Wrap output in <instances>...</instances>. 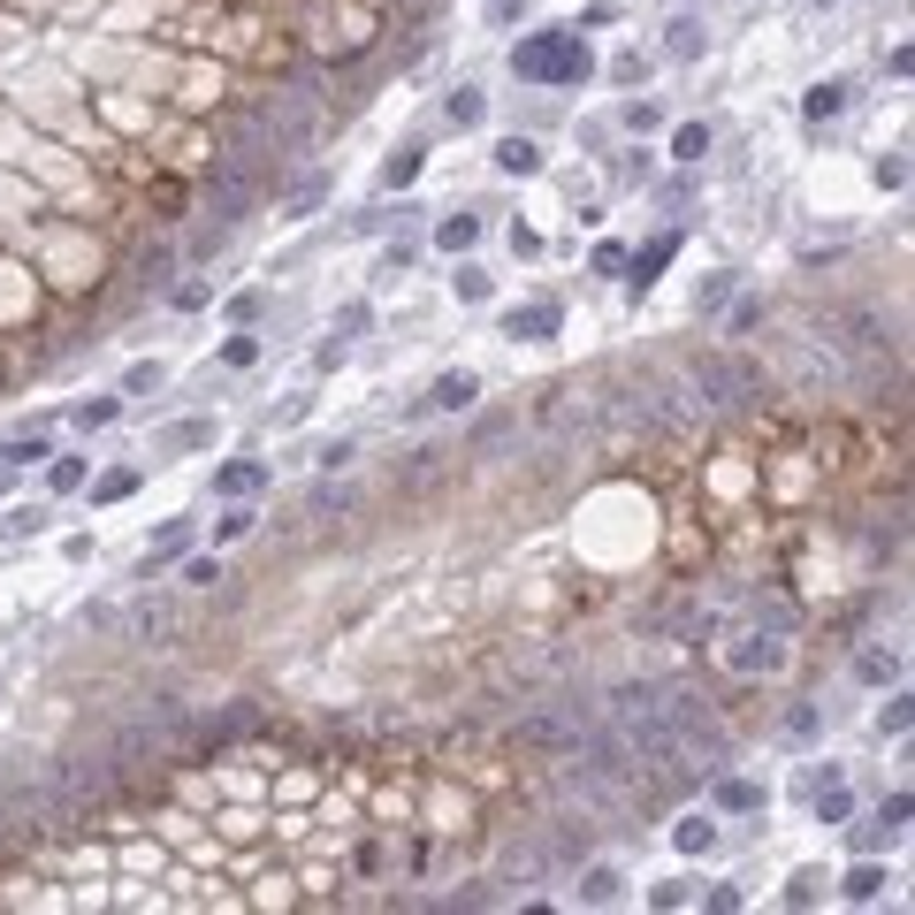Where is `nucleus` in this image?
I'll return each mask as SVG.
<instances>
[{
	"mask_svg": "<svg viewBox=\"0 0 915 915\" xmlns=\"http://www.w3.org/2000/svg\"><path fill=\"white\" fill-rule=\"evenodd\" d=\"M816 816H824V824H839V816H847V786H839V778L816 793Z\"/></svg>",
	"mask_w": 915,
	"mask_h": 915,
	"instance_id": "nucleus-32",
	"label": "nucleus"
},
{
	"mask_svg": "<svg viewBox=\"0 0 915 915\" xmlns=\"http://www.w3.org/2000/svg\"><path fill=\"white\" fill-rule=\"evenodd\" d=\"M451 291H458V298H488V275H481V268H458Z\"/></svg>",
	"mask_w": 915,
	"mask_h": 915,
	"instance_id": "nucleus-37",
	"label": "nucleus"
},
{
	"mask_svg": "<svg viewBox=\"0 0 915 915\" xmlns=\"http://www.w3.org/2000/svg\"><path fill=\"white\" fill-rule=\"evenodd\" d=\"M46 481H54V496L84 488V458H54V465H46Z\"/></svg>",
	"mask_w": 915,
	"mask_h": 915,
	"instance_id": "nucleus-27",
	"label": "nucleus"
},
{
	"mask_svg": "<svg viewBox=\"0 0 915 915\" xmlns=\"http://www.w3.org/2000/svg\"><path fill=\"white\" fill-rule=\"evenodd\" d=\"M115 413H123V405H115V397H84V405H77V428H108V420H115Z\"/></svg>",
	"mask_w": 915,
	"mask_h": 915,
	"instance_id": "nucleus-28",
	"label": "nucleus"
},
{
	"mask_svg": "<svg viewBox=\"0 0 915 915\" xmlns=\"http://www.w3.org/2000/svg\"><path fill=\"white\" fill-rule=\"evenodd\" d=\"M855 671H862L870 687H885V679L901 671V656H893V648H862V656H855Z\"/></svg>",
	"mask_w": 915,
	"mask_h": 915,
	"instance_id": "nucleus-23",
	"label": "nucleus"
},
{
	"mask_svg": "<svg viewBox=\"0 0 915 915\" xmlns=\"http://www.w3.org/2000/svg\"><path fill=\"white\" fill-rule=\"evenodd\" d=\"M878 893H885V870H870V862H862V870L847 878V901H878Z\"/></svg>",
	"mask_w": 915,
	"mask_h": 915,
	"instance_id": "nucleus-30",
	"label": "nucleus"
},
{
	"mask_svg": "<svg viewBox=\"0 0 915 915\" xmlns=\"http://www.w3.org/2000/svg\"><path fill=\"white\" fill-rule=\"evenodd\" d=\"M160 382H168V374H160V366H131V382H123V389H131V397H152V389H160Z\"/></svg>",
	"mask_w": 915,
	"mask_h": 915,
	"instance_id": "nucleus-38",
	"label": "nucleus"
},
{
	"mask_svg": "<svg viewBox=\"0 0 915 915\" xmlns=\"http://www.w3.org/2000/svg\"><path fill=\"white\" fill-rule=\"evenodd\" d=\"M588 725H603V702H596V694H580V687H557L550 702L519 710V725H511V733H519V748H542V756H573Z\"/></svg>",
	"mask_w": 915,
	"mask_h": 915,
	"instance_id": "nucleus-2",
	"label": "nucleus"
},
{
	"mask_svg": "<svg viewBox=\"0 0 915 915\" xmlns=\"http://www.w3.org/2000/svg\"><path fill=\"white\" fill-rule=\"evenodd\" d=\"M801 108H809V115H816V123H824V115H839V108H847V84H839V77H832V84H816V92H809V100H801Z\"/></svg>",
	"mask_w": 915,
	"mask_h": 915,
	"instance_id": "nucleus-25",
	"label": "nucleus"
},
{
	"mask_svg": "<svg viewBox=\"0 0 915 915\" xmlns=\"http://www.w3.org/2000/svg\"><path fill=\"white\" fill-rule=\"evenodd\" d=\"M733 664H741V671H778V664H786V641H778V633H748V641L733 648Z\"/></svg>",
	"mask_w": 915,
	"mask_h": 915,
	"instance_id": "nucleus-11",
	"label": "nucleus"
},
{
	"mask_svg": "<svg viewBox=\"0 0 915 915\" xmlns=\"http://www.w3.org/2000/svg\"><path fill=\"white\" fill-rule=\"evenodd\" d=\"M0 839H8V832H0Z\"/></svg>",
	"mask_w": 915,
	"mask_h": 915,
	"instance_id": "nucleus-46",
	"label": "nucleus"
},
{
	"mask_svg": "<svg viewBox=\"0 0 915 915\" xmlns=\"http://www.w3.org/2000/svg\"><path fill=\"white\" fill-rule=\"evenodd\" d=\"M131 488H138V465H115V473H108V481L92 488V504H123Z\"/></svg>",
	"mask_w": 915,
	"mask_h": 915,
	"instance_id": "nucleus-26",
	"label": "nucleus"
},
{
	"mask_svg": "<svg viewBox=\"0 0 915 915\" xmlns=\"http://www.w3.org/2000/svg\"><path fill=\"white\" fill-rule=\"evenodd\" d=\"M633 405H641V420L648 428H664V436H694L702 428V397L687 389V382H671V374H641V389H633Z\"/></svg>",
	"mask_w": 915,
	"mask_h": 915,
	"instance_id": "nucleus-5",
	"label": "nucleus"
},
{
	"mask_svg": "<svg viewBox=\"0 0 915 915\" xmlns=\"http://www.w3.org/2000/svg\"><path fill=\"white\" fill-rule=\"evenodd\" d=\"M816 8H824V0H816Z\"/></svg>",
	"mask_w": 915,
	"mask_h": 915,
	"instance_id": "nucleus-45",
	"label": "nucleus"
},
{
	"mask_svg": "<svg viewBox=\"0 0 915 915\" xmlns=\"http://www.w3.org/2000/svg\"><path fill=\"white\" fill-rule=\"evenodd\" d=\"M413 168H420V146H405L389 168H382V183H413Z\"/></svg>",
	"mask_w": 915,
	"mask_h": 915,
	"instance_id": "nucleus-36",
	"label": "nucleus"
},
{
	"mask_svg": "<svg viewBox=\"0 0 915 915\" xmlns=\"http://www.w3.org/2000/svg\"><path fill=\"white\" fill-rule=\"evenodd\" d=\"M260 481H268V465H260V458H237V465H222V473H214V488H222V496H252Z\"/></svg>",
	"mask_w": 915,
	"mask_h": 915,
	"instance_id": "nucleus-13",
	"label": "nucleus"
},
{
	"mask_svg": "<svg viewBox=\"0 0 915 915\" xmlns=\"http://www.w3.org/2000/svg\"><path fill=\"white\" fill-rule=\"evenodd\" d=\"M725 809H762V786H748V778H725V793H718Z\"/></svg>",
	"mask_w": 915,
	"mask_h": 915,
	"instance_id": "nucleus-31",
	"label": "nucleus"
},
{
	"mask_svg": "<svg viewBox=\"0 0 915 915\" xmlns=\"http://www.w3.org/2000/svg\"><path fill=\"white\" fill-rule=\"evenodd\" d=\"M252 527H260V511H245V504H237L229 519H214V542H237V534H252Z\"/></svg>",
	"mask_w": 915,
	"mask_h": 915,
	"instance_id": "nucleus-29",
	"label": "nucleus"
},
{
	"mask_svg": "<svg viewBox=\"0 0 915 915\" xmlns=\"http://www.w3.org/2000/svg\"><path fill=\"white\" fill-rule=\"evenodd\" d=\"M222 359H229V366H252V359H260V336H229Z\"/></svg>",
	"mask_w": 915,
	"mask_h": 915,
	"instance_id": "nucleus-33",
	"label": "nucleus"
},
{
	"mask_svg": "<svg viewBox=\"0 0 915 915\" xmlns=\"http://www.w3.org/2000/svg\"><path fill=\"white\" fill-rule=\"evenodd\" d=\"M496 168H504V176H534V168H542V146H534V138H504V146H496Z\"/></svg>",
	"mask_w": 915,
	"mask_h": 915,
	"instance_id": "nucleus-14",
	"label": "nucleus"
},
{
	"mask_svg": "<svg viewBox=\"0 0 915 915\" xmlns=\"http://www.w3.org/2000/svg\"><path fill=\"white\" fill-rule=\"evenodd\" d=\"M778 366H786V382H793L801 397H824V389L847 382V366H839V351H832L824 336H786V343H778Z\"/></svg>",
	"mask_w": 915,
	"mask_h": 915,
	"instance_id": "nucleus-6",
	"label": "nucleus"
},
{
	"mask_svg": "<svg viewBox=\"0 0 915 915\" xmlns=\"http://www.w3.org/2000/svg\"><path fill=\"white\" fill-rule=\"evenodd\" d=\"M664 46H671V54H679V61H694V54H702V46H710V31H702V15H679V23H671V38H664Z\"/></svg>",
	"mask_w": 915,
	"mask_h": 915,
	"instance_id": "nucleus-15",
	"label": "nucleus"
},
{
	"mask_svg": "<svg viewBox=\"0 0 915 915\" xmlns=\"http://www.w3.org/2000/svg\"><path fill=\"white\" fill-rule=\"evenodd\" d=\"M343 458H359V443H343V436H336V443H320V465H328V473H336Z\"/></svg>",
	"mask_w": 915,
	"mask_h": 915,
	"instance_id": "nucleus-44",
	"label": "nucleus"
},
{
	"mask_svg": "<svg viewBox=\"0 0 915 915\" xmlns=\"http://www.w3.org/2000/svg\"><path fill=\"white\" fill-rule=\"evenodd\" d=\"M618 885H625V878H618L610 862H596V870L580 878V901H588V908H603V901H618Z\"/></svg>",
	"mask_w": 915,
	"mask_h": 915,
	"instance_id": "nucleus-19",
	"label": "nucleus"
},
{
	"mask_svg": "<svg viewBox=\"0 0 915 915\" xmlns=\"http://www.w3.org/2000/svg\"><path fill=\"white\" fill-rule=\"evenodd\" d=\"M206 443H214V420H183L160 436V451H206Z\"/></svg>",
	"mask_w": 915,
	"mask_h": 915,
	"instance_id": "nucleus-20",
	"label": "nucleus"
},
{
	"mask_svg": "<svg viewBox=\"0 0 915 915\" xmlns=\"http://www.w3.org/2000/svg\"><path fill=\"white\" fill-rule=\"evenodd\" d=\"M671 252H679V237H656V245H648V252H633V260H625V268H633V275H625V283H633V291H648V283H656V268H664V260H671Z\"/></svg>",
	"mask_w": 915,
	"mask_h": 915,
	"instance_id": "nucleus-12",
	"label": "nucleus"
},
{
	"mask_svg": "<svg viewBox=\"0 0 915 915\" xmlns=\"http://www.w3.org/2000/svg\"><path fill=\"white\" fill-rule=\"evenodd\" d=\"M557 328H565L557 298H534V305H511V313H504V336H511V343H542V336H557Z\"/></svg>",
	"mask_w": 915,
	"mask_h": 915,
	"instance_id": "nucleus-8",
	"label": "nucleus"
},
{
	"mask_svg": "<svg viewBox=\"0 0 915 915\" xmlns=\"http://www.w3.org/2000/svg\"><path fill=\"white\" fill-rule=\"evenodd\" d=\"M473 397H481V374H465V366H458V374H443V382L428 389V405H436V413H465Z\"/></svg>",
	"mask_w": 915,
	"mask_h": 915,
	"instance_id": "nucleus-10",
	"label": "nucleus"
},
{
	"mask_svg": "<svg viewBox=\"0 0 915 915\" xmlns=\"http://www.w3.org/2000/svg\"><path fill=\"white\" fill-rule=\"evenodd\" d=\"M534 885V878H550V855H542V839H504V855H496V885Z\"/></svg>",
	"mask_w": 915,
	"mask_h": 915,
	"instance_id": "nucleus-9",
	"label": "nucleus"
},
{
	"mask_svg": "<svg viewBox=\"0 0 915 915\" xmlns=\"http://www.w3.org/2000/svg\"><path fill=\"white\" fill-rule=\"evenodd\" d=\"M0 458H8V465H31V458H54V443H46L38 428H15V436L0 443Z\"/></svg>",
	"mask_w": 915,
	"mask_h": 915,
	"instance_id": "nucleus-16",
	"label": "nucleus"
},
{
	"mask_svg": "<svg viewBox=\"0 0 915 915\" xmlns=\"http://www.w3.org/2000/svg\"><path fill=\"white\" fill-rule=\"evenodd\" d=\"M588 69H596V54H588L580 23L573 31H534V38L511 46V77L519 84H580Z\"/></svg>",
	"mask_w": 915,
	"mask_h": 915,
	"instance_id": "nucleus-3",
	"label": "nucleus"
},
{
	"mask_svg": "<svg viewBox=\"0 0 915 915\" xmlns=\"http://www.w3.org/2000/svg\"><path fill=\"white\" fill-rule=\"evenodd\" d=\"M671 839H679L687 855H710V847H718V824H710V816H679V832H671Z\"/></svg>",
	"mask_w": 915,
	"mask_h": 915,
	"instance_id": "nucleus-21",
	"label": "nucleus"
},
{
	"mask_svg": "<svg viewBox=\"0 0 915 915\" xmlns=\"http://www.w3.org/2000/svg\"><path fill=\"white\" fill-rule=\"evenodd\" d=\"M443 115H451L458 131H473V123H481V115H488V100H481V92H473V84H458L451 100H443Z\"/></svg>",
	"mask_w": 915,
	"mask_h": 915,
	"instance_id": "nucleus-17",
	"label": "nucleus"
},
{
	"mask_svg": "<svg viewBox=\"0 0 915 915\" xmlns=\"http://www.w3.org/2000/svg\"><path fill=\"white\" fill-rule=\"evenodd\" d=\"M343 504H351L343 488H313V519H328V511H343Z\"/></svg>",
	"mask_w": 915,
	"mask_h": 915,
	"instance_id": "nucleus-41",
	"label": "nucleus"
},
{
	"mask_svg": "<svg viewBox=\"0 0 915 915\" xmlns=\"http://www.w3.org/2000/svg\"><path fill=\"white\" fill-rule=\"evenodd\" d=\"M885 839H901V832H893V824H878V816H870V824H855V847H862V855H870V847H885Z\"/></svg>",
	"mask_w": 915,
	"mask_h": 915,
	"instance_id": "nucleus-35",
	"label": "nucleus"
},
{
	"mask_svg": "<svg viewBox=\"0 0 915 915\" xmlns=\"http://www.w3.org/2000/svg\"><path fill=\"white\" fill-rule=\"evenodd\" d=\"M878 733H908V694H893V702L878 710Z\"/></svg>",
	"mask_w": 915,
	"mask_h": 915,
	"instance_id": "nucleus-34",
	"label": "nucleus"
},
{
	"mask_svg": "<svg viewBox=\"0 0 915 915\" xmlns=\"http://www.w3.org/2000/svg\"><path fill=\"white\" fill-rule=\"evenodd\" d=\"M260 131H268L275 152H298L305 138H313V100H305V92H275V100L260 108Z\"/></svg>",
	"mask_w": 915,
	"mask_h": 915,
	"instance_id": "nucleus-7",
	"label": "nucleus"
},
{
	"mask_svg": "<svg viewBox=\"0 0 915 915\" xmlns=\"http://www.w3.org/2000/svg\"><path fill=\"white\" fill-rule=\"evenodd\" d=\"M702 152H710V131H702V123H679V131H671V160H702Z\"/></svg>",
	"mask_w": 915,
	"mask_h": 915,
	"instance_id": "nucleus-24",
	"label": "nucleus"
},
{
	"mask_svg": "<svg viewBox=\"0 0 915 915\" xmlns=\"http://www.w3.org/2000/svg\"><path fill=\"white\" fill-rule=\"evenodd\" d=\"M878 824H893V832H901V824H908V793H885V801H878Z\"/></svg>",
	"mask_w": 915,
	"mask_h": 915,
	"instance_id": "nucleus-40",
	"label": "nucleus"
},
{
	"mask_svg": "<svg viewBox=\"0 0 915 915\" xmlns=\"http://www.w3.org/2000/svg\"><path fill=\"white\" fill-rule=\"evenodd\" d=\"M702 405H718V413H748V405H762V382L748 359H725V351H710V359H694V382H687Z\"/></svg>",
	"mask_w": 915,
	"mask_h": 915,
	"instance_id": "nucleus-4",
	"label": "nucleus"
},
{
	"mask_svg": "<svg viewBox=\"0 0 915 915\" xmlns=\"http://www.w3.org/2000/svg\"><path fill=\"white\" fill-rule=\"evenodd\" d=\"M183 550H191V519H176V527L146 550V573H152V565H168V557H183Z\"/></svg>",
	"mask_w": 915,
	"mask_h": 915,
	"instance_id": "nucleus-22",
	"label": "nucleus"
},
{
	"mask_svg": "<svg viewBox=\"0 0 915 915\" xmlns=\"http://www.w3.org/2000/svg\"><path fill=\"white\" fill-rule=\"evenodd\" d=\"M183 580H191V588H214V580H222V565H214V557H191V573H183Z\"/></svg>",
	"mask_w": 915,
	"mask_h": 915,
	"instance_id": "nucleus-42",
	"label": "nucleus"
},
{
	"mask_svg": "<svg viewBox=\"0 0 915 915\" xmlns=\"http://www.w3.org/2000/svg\"><path fill=\"white\" fill-rule=\"evenodd\" d=\"M816 885H824V878H816V870H801V878H793V893H786V901H793V908H809V901H816Z\"/></svg>",
	"mask_w": 915,
	"mask_h": 915,
	"instance_id": "nucleus-43",
	"label": "nucleus"
},
{
	"mask_svg": "<svg viewBox=\"0 0 915 915\" xmlns=\"http://www.w3.org/2000/svg\"><path fill=\"white\" fill-rule=\"evenodd\" d=\"M473 237H481V222H473V214H443V222H436V245H443V252H465Z\"/></svg>",
	"mask_w": 915,
	"mask_h": 915,
	"instance_id": "nucleus-18",
	"label": "nucleus"
},
{
	"mask_svg": "<svg viewBox=\"0 0 915 915\" xmlns=\"http://www.w3.org/2000/svg\"><path fill=\"white\" fill-rule=\"evenodd\" d=\"M656 718H664V733L679 741L687 770H718V762H733V733H725V718H718L694 687H656Z\"/></svg>",
	"mask_w": 915,
	"mask_h": 915,
	"instance_id": "nucleus-1",
	"label": "nucleus"
},
{
	"mask_svg": "<svg viewBox=\"0 0 915 915\" xmlns=\"http://www.w3.org/2000/svg\"><path fill=\"white\" fill-rule=\"evenodd\" d=\"M222 237H229V229H222V222H206V229L191 237V252H199V260H214V252H222Z\"/></svg>",
	"mask_w": 915,
	"mask_h": 915,
	"instance_id": "nucleus-39",
	"label": "nucleus"
}]
</instances>
